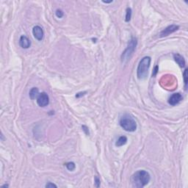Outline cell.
Returning <instances> with one entry per match:
<instances>
[{"instance_id": "obj_1", "label": "cell", "mask_w": 188, "mask_h": 188, "mask_svg": "<svg viewBox=\"0 0 188 188\" xmlns=\"http://www.w3.org/2000/svg\"><path fill=\"white\" fill-rule=\"evenodd\" d=\"M151 177L149 173L146 171L141 170L135 172L132 176V183L133 187L142 188L148 184Z\"/></svg>"}, {"instance_id": "obj_2", "label": "cell", "mask_w": 188, "mask_h": 188, "mask_svg": "<svg viewBox=\"0 0 188 188\" xmlns=\"http://www.w3.org/2000/svg\"><path fill=\"white\" fill-rule=\"evenodd\" d=\"M151 60V59L150 57H144L140 61L137 69V76L139 79H145L147 77Z\"/></svg>"}, {"instance_id": "obj_3", "label": "cell", "mask_w": 188, "mask_h": 188, "mask_svg": "<svg viewBox=\"0 0 188 188\" xmlns=\"http://www.w3.org/2000/svg\"><path fill=\"white\" fill-rule=\"evenodd\" d=\"M120 125L127 132H135L137 129V123L135 120L129 114H125L122 116L120 120Z\"/></svg>"}, {"instance_id": "obj_4", "label": "cell", "mask_w": 188, "mask_h": 188, "mask_svg": "<svg viewBox=\"0 0 188 188\" xmlns=\"http://www.w3.org/2000/svg\"><path fill=\"white\" fill-rule=\"evenodd\" d=\"M137 39L136 38H132L131 39V41L129 43L128 46L122 54L121 60L123 63H126L129 60H130V57H132V54H133L134 51H135V49L136 48V46H137Z\"/></svg>"}, {"instance_id": "obj_5", "label": "cell", "mask_w": 188, "mask_h": 188, "mask_svg": "<svg viewBox=\"0 0 188 188\" xmlns=\"http://www.w3.org/2000/svg\"><path fill=\"white\" fill-rule=\"evenodd\" d=\"M37 103L38 106L41 107L47 106L49 103V97L47 93L45 92L40 93L37 98Z\"/></svg>"}, {"instance_id": "obj_6", "label": "cell", "mask_w": 188, "mask_h": 188, "mask_svg": "<svg viewBox=\"0 0 188 188\" xmlns=\"http://www.w3.org/2000/svg\"><path fill=\"white\" fill-rule=\"evenodd\" d=\"M179 26H177V25H170V26H167L165 29H164L162 32H160V37H166V36L169 35L170 34H172L174 32L177 31V30H179Z\"/></svg>"}, {"instance_id": "obj_7", "label": "cell", "mask_w": 188, "mask_h": 188, "mask_svg": "<svg viewBox=\"0 0 188 188\" xmlns=\"http://www.w3.org/2000/svg\"><path fill=\"white\" fill-rule=\"evenodd\" d=\"M32 34L38 41H41L44 38V30L40 26H35L32 29Z\"/></svg>"}, {"instance_id": "obj_8", "label": "cell", "mask_w": 188, "mask_h": 188, "mask_svg": "<svg viewBox=\"0 0 188 188\" xmlns=\"http://www.w3.org/2000/svg\"><path fill=\"white\" fill-rule=\"evenodd\" d=\"M181 100H182V96H181L179 93H173V94L170 97V98H169L168 103L171 104V105L175 106L179 104Z\"/></svg>"}, {"instance_id": "obj_9", "label": "cell", "mask_w": 188, "mask_h": 188, "mask_svg": "<svg viewBox=\"0 0 188 188\" xmlns=\"http://www.w3.org/2000/svg\"><path fill=\"white\" fill-rule=\"evenodd\" d=\"M19 44L21 48H23V49H28L30 46V45H31V43H30V41L29 40L28 38L26 37L25 35H22V36L20 38Z\"/></svg>"}, {"instance_id": "obj_10", "label": "cell", "mask_w": 188, "mask_h": 188, "mask_svg": "<svg viewBox=\"0 0 188 188\" xmlns=\"http://www.w3.org/2000/svg\"><path fill=\"white\" fill-rule=\"evenodd\" d=\"M173 58L176 63L179 65L181 68H184L185 66V60L181 55H179V54H174Z\"/></svg>"}, {"instance_id": "obj_11", "label": "cell", "mask_w": 188, "mask_h": 188, "mask_svg": "<svg viewBox=\"0 0 188 188\" xmlns=\"http://www.w3.org/2000/svg\"><path fill=\"white\" fill-rule=\"evenodd\" d=\"M127 142V137L126 136H121L118 139V141H116L115 142V146L120 147V146H122L123 145H125Z\"/></svg>"}, {"instance_id": "obj_12", "label": "cell", "mask_w": 188, "mask_h": 188, "mask_svg": "<svg viewBox=\"0 0 188 188\" xmlns=\"http://www.w3.org/2000/svg\"><path fill=\"white\" fill-rule=\"evenodd\" d=\"M39 94H40V93H39V90L37 88H33L32 89H31V90L30 91V97L31 99L37 98Z\"/></svg>"}, {"instance_id": "obj_13", "label": "cell", "mask_w": 188, "mask_h": 188, "mask_svg": "<svg viewBox=\"0 0 188 188\" xmlns=\"http://www.w3.org/2000/svg\"><path fill=\"white\" fill-rule=\"evenodd\" d=\"M131 17H132V9L130 7H127L126 11V17H125V21L128 22L130 21Z\"/></svg>"}, {"instance_id": "obj_14", "label": "cell", "mask_w": 188, "mask_h": 188, "mask_svg": "<svg viewBox=\"0 0 188 188\" xmlns=\"http://www.w3.org/2000/svg\"><path fill=\"white\" fill-rule=\"evenodd\" d=\"M65 166H66L67 169L69 170V171H74V169H75V164L74 162H68V163L65 164Z\"/></svg>"}, {"instance_id": "obj_15", "label": "cell", "mask_w": 188, "mask_h": 188, "mask_svg": "<svg viewBox=\"0 0 188 188\" xmlns=\"http://www.w3.org/2000/svg\"><path fill=\"white\" fill-rule=\"evenodd\" d=\"M184 82H185V90H187V69H185V72H184Z\"/></svg>"}, {"instance_id": "obj_16", "label": "cell", "mask_w": 188, "mask_h": 188, "mask_svg": "<svg viewBox=\"0 0 188 188\" xmlns=\"http://www.w3.org/2000/svg\"><path fill=\"white\" fill-rule=\"evenodd\" d=\"M55 14L57 18H62L63 16V12L61 11V10H57L56 12H55Z\"/></svg>"}, {"instance_id": "obj_17", "label": "cell", "mask_w": 188, "mask_h": 188, "mask_svg": "<svg viewBox=\"0 0 188 188\" xmlns=\"http://www.w3.org/2000/svg\"><path fill=\"white\" fill-rule=\"evenodd\" d=\"M100 179H99V178L97 176H95V185L96 187H98L100 186Z\"/></svg>"}, {"instance_id": "obj_18", "label": "cell", "mask_w": 188, "mask_h": 188, "mask_svg": "<svg viewBox=\"0 0 188 188\" xmlns=\"http://www.w3.org/2000/svg\"><path fill=\"white\" fill-rule=\"evenodd\" d=\"M46 188H49V187H55L57 188V185H55V184H53V183H51V182H49L48 184H46Z\"/></svg>"}, {"instance_id": "obj_19", "label": "cell", "mask_w": 188, "mask_h": 188, "mask_svg": "<svg viewBox=\"0 0 188 188\" xmlns=\"http://www.w3.org/2000/svg\"><path fill=\"white\" fill-rule=\"evenodd\" d=\"M157 69H158V67L156 66V68H155V70H154V73L153 74H152V75L153 76H155L156 75V72H157Z\"/></svg>"}, {"instance_id": "obj_20", "label": "cell", "mask_w": 188, "mask_h": 188, "mask_svg": "<svg viewBox=\"0 0 188 188\" xmlns=\"http://www.w3.org/2000/svg\"><path fill=\"white\" fill-rule=\"evenodd\" d=\"M8 187V185H3V186H2V187Z\"/></svg>"}]
</instances>
